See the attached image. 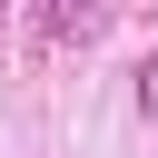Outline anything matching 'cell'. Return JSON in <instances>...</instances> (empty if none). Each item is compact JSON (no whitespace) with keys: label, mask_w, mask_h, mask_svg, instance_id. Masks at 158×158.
Masks as SVG:
<instances>
[{"label":"cell","mask_w":158,"mask_h":158,"mask_svg":"<svg viewBox=\"0 0 158 158\" xmlns=\"http://www.w3.org/2000/svg\"><path fill=\"white\" fill-rule=\"evenodd\" d=\"M40 30H49V40H99V30H109V10H89V0H49V10H40Z\"/></svg>","instance_id":"cell-1"}]
</instances>
